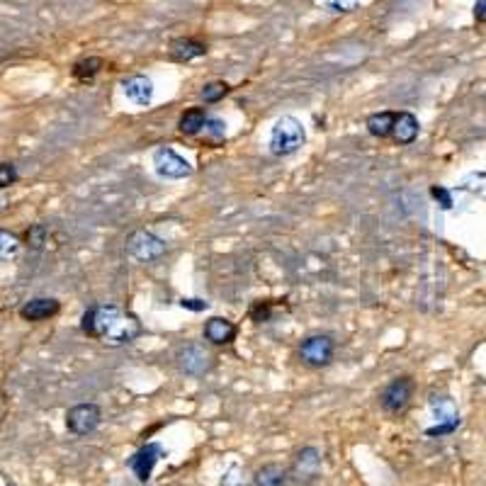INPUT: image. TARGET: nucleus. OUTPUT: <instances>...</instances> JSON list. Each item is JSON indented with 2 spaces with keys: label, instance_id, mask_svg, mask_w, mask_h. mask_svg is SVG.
<instances>
[{
  "label": "nucleus",
  "instance_id": "nucleus-1",
  "mask_svg": "<svg viewBox=\"0 0 486 486\" xmlns=\"http://www.w3.org/2000/svg\"><path fill=\"white\" fill-rule=\"evenodd\" d=\"M81 329L86 336L98 338L110 348H122L134 343L141 336V321L134 314L124 311L117 304H95L81 319Z\"/></svg>",
  "mask_w": 486,
  "mask_h": 486
},
{
  "label": "nucleus",
  "instance_id": "nucleus-2",
  "mask_svg": "<svg viewBox=\"0 0 486 486\" xmlns=\"http://www.w3.org/2000/svg\"><path fill=\"white\" fill-rule=\"evenodd\" d=\"M306 141V132L304 124H301L297 117L284 115L280 117L270 129V153L272 156H292L297 153Z\"/></svg>",
  "mask_w": 486,
  "mask_h": 486
},
{
  "label": "nucleus",
  "instance_id": "nucleus-3",
  "mask_svg": "<svg viewBox=\"0 0 486 486\" xmlns=\"http://www.w3.org/2000/svg\"><path fill=\"white\" fill-rule=\"evenodd\" d=\"M321 467H324V460L316 448H301L299 453L294 455L292 465H289L287 479H292V482L299 486H306L321 477Z\"/></svg>",
  "mask_w": 486,
  "mask_h": 486
},
{
  "label": "nucleus",
  "instance_id": "nucleus-4",
  "mask_svg": "<svg viewBox=\"0 0 486 486\" xmlns=\"http://www.w3.org/2000/svg\"><path fill=\"white\" fill-rule=\"evenodd\" d=\"M413 389H416V384H413L411 377H396L384 387L382 396H379V404H382V408L387 413L399 416V413H404L408 404H411Z\"/></svg>",
  "mask_w": 486,
  "mask_h": 486
},
{
  "label": "nucleus",
  "instance_id": "nucleus-5",
  "mask_svg": "<svg viewBox=\"0 0 486 486\" xmlns=\"http://www.w3.org/2000/svg\"><path fill=\"white\" fill-rule=\"evenodd\" d=\"M175 360H177V367L190 377H205L207 372L214 367L212 353L207 351L205 346H200V343H187V346H182L180 351H177Z\"/></svg>",
  "mask_w": 486,
  "mask_h": 486
},
{
  "label": "nucleus",
  "instance_id": "nucleus-6",
  "mask_svg": "<svg viewBox=\"0 0 486 486\" xmlns=\"http://www.w3.org/2000/svg\"><path fill=\"white\" fill-rule=\"evenodd\" d=\"M334 353H336V341L326 334H316V336L304 338L301 346H299L301 363L309 365V367H326L331 360H334Z\"/></svg>",
  "mask_w": 486,
  "mask_h": 486
},
{
  "label": "nucleus",
  "instance_id": "nucleus-7",
  "mask_svg": "<svg viewBox=\"0 0 486 486\" xmlns=\"http://www.w3.org/2000/svg\"><path fill=\"white\" fill-rule=\"evenodd\" d=\"M165 241L158 239L156 234H151V231L146 229H139L134 231L132 236H129L127 241V251L129 256L141 260V263H151V260H158L165 253Z\"/></svg>",
  "mask_w": 486,
  "mask_h": 486
},
{
  "label": "nucleus",
  "instance_id": "nucleus-8",
  "mask_svg": "<svg viewBox=\"0 0 486 486\" xmlns=\"http://www.w3.org/2000/svg\"><path fill=\"white\" fill-rule=\"evenodd\" d=\"M100 408L95 404H76L66 411V428L73 435H91V433L100 425Z\"/></svg>",
  "mask_w": 486,
  "mask_h": 486
},
{
  "label": "nucleus",
  "instance_id": "nucleus-9",
  "mask_svg": "<svg viewBox=\"0 0 486 486\" xmlns=\"http://www.w3.org/2000/svg\"><path fill=\"white\" fill-rule=\"evenodd\" d=\"M153 168L161 177H168V180H180V177L192 175V165H190L185 158L177 156L173 149L163 146L153 153Z\"/></svg>",
  "mask_w": 486,
  "mask_h": 486
},
{
  "label": "nucleus",
  "instance_id": "nucleus-10",
  "mask_svg": "<svg viewBox=\"0 0 486 486\" xmlns=\"http://www.w3.org/2000/svg\"><path fill=\"white\" fill-rule=\"evenodd\" d=\"M430 411L435 416L438 425L435 428H428V435H445V433H453L460 425V411L450 396H433Z\"/></svg>",
  "mask_w": 486,
  "mask_h": 486
},
{
  "label": "nucleus",
  "instance_id": "nucleus-11",
  "mask_svg": "<svg viewBox=\"0 0 486 486\" xmlns=\"http://www.w3.org/2000/svg\"><path fill=\"white\" fill-rule=\"evenodd\" d=\"M161 455H163V448L158 445V443H149V445H144L132 460H129V470L136 474L139 482H149L153 467H156V462L161 460Z\"/></svg>",
  "mask_w": 486,
  "mask_h": 486
},
{
  "label": "nucleus",
  "instance_id": "nucleus-12",
  "mask_svg": "<svg viewBox=\"0 0 486 486\" xmlns=\"http://www.w3.org/2000/svg\"><path fill=\"white\" fill-rule=\"evenodd\" d=\"M61 304L51 297H37V299H29L27 304H22L20 316L25 321H46V319L56 316Z\"/></svg>",
  "mask_w": 486,
  "mask_h": 486
},
{
  "label": "nucleus",
  "instance_id": "nucleus-13",
  "mask_svg": "<svg viewBox=\"0 0 486 486\" xmlns=\"http://www.w3.org/2000/svg\"><path fill=\"white\" fill-rule=\"evenodd\" d=\"M418 132H420V124L411 112H396V120L392 127V139L396 144H401V146L413 144V141L418 139Z\"/></svg>",
  "mask_w": 486,
  "mask_h": 486
},
{
  "label": "nucleus",
  "instance_id": "nucleus-14",
  "mask_svg": "<svg viewBox=\"0 0 486 486\" xmlns=\"http://www.w3.org/2000/svg\"><path fill=\"white\" fill-rule=\"evenodd\" d=\"M205 338L212 343V346H229L231 341L236 338V326L234 321L224 316H212L210 321L205 324Z\"/></svg>",
  "mask_w": 486,
  "mask_h": 486
},
{
  "label": "nucleus",
  "instance_id": "nucleus-15",
  "mask_svg": "<svg viewBox=\"0 0 486 486\" xmlns=\"http://www.w3.org/2000/svg\"><path fill=\"white\" fill-rule=\"evenodd\" d=\"M122 88H124V95H127L134 105H141V108L151 105V100H153L151 78H146V76H132V78H127L122 83Z\"/></svg>",
  "mask_w": 486,
  "mask_h": 486
},
{
  "label": "nucleus",
  "instance_id": "nucleus-16",
  "mask_svg": "<svg viewBox=\"0 0 486 486\" xmlns=\"http://www.w3.org/2000/svg\"><path fill=\"white\" fill-rule=\"evenodd\" d=\"M207 54V44L195 37H180V39H173L170 41V58L173 61H192V58L197 56H205Z\"/></svg>",
  "mask_w": 486,
  "mask_h": 486
},
{
  "label": "nucleus",
  "instance_id": "nucleus-17",
  "mask_svg": "<svg viewBox=\"0 0 486 486\" xmlns=\"http://www.w3.org/2000/svg\"><path fill=\"white\" fill-rule=\"evenodd\" d=\"M207 122V112L205 108H190L180 115V120H177V129H180V134L185 136H195L202 132Z\"/></svg>",
  "mask_w": 486,
  "mask_h": 486
},
{
  "label": "nucleus",
  "instance_id": "nucleus-18",
  "mask_svg": "<svg viewBox=\"0 0 486 486\" xmlns=\"http://www.w3.org/2000/svg\"><path fill=\"white\" fill-rule=\"evenodd\" d=\"M394 120H396V112H389V110L375 112V115L367 117V132L377 136V139H387V136H392Z\"/></svg>",
  "mask_w": 486,
  "mask_h": 486
},
{
  "label": "nucleus",
  "instance_id": "nucleus-19",
  "mask_svg": "<svg viewBox=\"0 0 486 486\" xmlns=\"http://www.w3.org/2000/svg\"><path fill=\"white\" fill-rule=\"evenodd\" d=\"M287 484V470L275 462L265 465L263 470L256 474V486H284Z\"/></svg>",
  "mask_w": 486,
  "mask_h": 486
},
{
  "label": "nucleus",
  "instance_id": "nucleus-20",
  "mask_svg": "<svg viewBox=\"0 0 486 486\" xmlns=\"http://www.w3.org/2000/svg\"><path fill=\"white\" fill-rule=\"evenodd\" d=\"M103 58L100 56H88V58H81V61L73 63V78L76 81H93L95 76L100 73V68H103Z\"/></svg>",
  "mask_w": 486,
  "mask_h": 486
},
{
  "label": "nucleus",
  "instance_id": "nucleus-21",
  "mask_svg": "<svg viewBox=\"0 0 486 486\" xmlns=\"http://www.w3.org/2000/svg\"><path fill=\"white\" fill-rule=\"evenodd\" d=\"M46 239H49V231H46L44 224H32V227L25 231V246L32 248V251H41Z\"/></svg>",
  "mask_w": 486,
  "mask_h": 486
},
{
  "label": "nucleus",
  "instance_id": "nucleus-22",
  "mask_svg": "<svg viewBox=\"0 0 486 486\" xmlns=\"http://www.w3.org/2000/svg\"><path fill=\"white\" fill-rule=\"evenodd\" d=\"M227 95H229V86L224 81H212L202 88V100L207 105L219 103V100H224Z\"/></svg>",
  "mask_w": 486,
  "mask_h": 486
},
{
  "label": "nucleus",
  "instance_id": "nucleus-23",
  "mask_svg": "<svg viewBox=\"0 0 486 486\" xmlns=\"http://www.w3.org/2000/svg\"><path fill=\"white\" fill-rule=\"evenodd\" d=\"M17 248H20V241H17V236L10 234V231H5V229H0V258L15 256Z\"/></svg>",
  "mask_w": 486,
  "mask_h": 486
},
{
  "label": "nucleus",
  "instance_id": "nucleus-24",
  "mask_svg": "<svg viewBox=\"0 0 486 486\" xmlns=\"http://www.w3.org/2000/svg\"><path fill=\"white\" fill-rule=\"evenodd\" d=\"M202 132L210 141H222L224 134H227V124H224L222 120H210V117H207Z\"/></svg>",
  "mask_w": 486,
  "mask_h": 486
},
{
  "label": "nucleus",
  "instance_id": "nucleus-25",
  "mask_svg": "<svg viewBox=\"0 0 486 486\" xmlns=\"http://www.w3.org/2000/svg\"><path fill=\"white\" fill-rule=\"evenodd\" d=\"M17 182V170L13 163H0V190Z\"/></svg>",
  "mask_w": 486,
  "mask_h": 486
},
{
  "label": "nucleus",
  "instance_id": "nucleus-26",
  "mask_svg": "<svg viewBox=\"0 0 486 486\" xmlns=\"http://www.w3.org/2000/svg\"><path fill=\"white\" fill-rule=\"evenodd\" d=\"M270 316H272V311H270V301H256L253 304V309H251V319L253 321H270Z\"/></svg>",
  "mask_w": 486,
  "mask_h": 486
},
{
  "label": "nucleus",
  "instance_id": "nucleus-27",
  "mask_svg": "<svg viewBox=\"0 0 486 486\" xmlns=\"http://www.w3.org/2000/svg\"><path fill=\"white\" fill-rule=\"evenodd\" d=\"M326 5H329L334 13H348V10H353L355 5H358V0H326Z\"/></svg>",
  "mask_w": 486,
  "mask_h": 486
},
{
  "label": "nucleus",
  "instance_id": "nucleus-28",
  "mask_svg": "<svg viewBox=\"0 0 486 486\" xmlns=\"http://www.w3.org/2000/svg\"><path fill=\"white\" fill-rule=\"evenodd\" d=\"M430 195H433L435 200H440L445 210H448V207H453V200H450V192H448L445 187H433V190H430Z\"/></svg>",
  "mask_w": 486,
  "mask_h": 486
},
{
  "label": "nucleus",
  "instance_id": "nucleus-29",
  "mask_svg": "<svg viewBox=\"0 0 486 486\" xmlns=\"http://www.w3.org/2000/svg\"><path fill=\"white\" fill-rule=\"evenodd\" d=\"M180 304L185 306V309H192V311H202V309H207V306H210L202 299H182Z\"/></svg>",
  "mask_w": 486,
  "mask_h": 486
},
{
  "label": "nucleus",
  "instance_id": "nucleus-30",
  "mask_svg": "<svg viewBox=\"0 0 486 486\" xmlns=\"http://www.w3.org/2000/svg\"><path fill=\"white\" fill-rule=\"evenodd\" d=\"M474 17H477V22H484L486 25V0H477L474 3Z\"/></svg>",
  "mask_w": 486,
  "mask_h": 486
}]
</instances>
